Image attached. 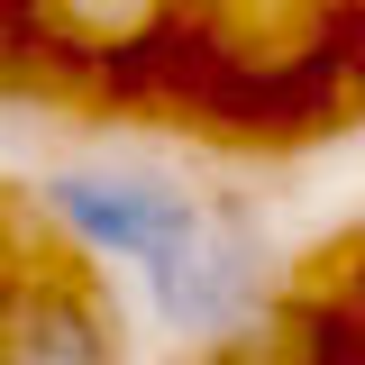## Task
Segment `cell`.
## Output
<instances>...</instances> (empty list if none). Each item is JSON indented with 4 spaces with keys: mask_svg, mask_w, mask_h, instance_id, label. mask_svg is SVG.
I'll return each mask as SVG.
<instances>
[{
    "mask_svg": "<svg viewBox=\"0 0 365 365\" xmlns=\"http://www.w3.org/2000/svg\"><path fill=\"white\" fill-rule=\"evenodd\" d=\"M155 329H174L192 347H228L256 311L283 302V247L256 201H201L192 220L137 265Z\"/></svg>",
    "mask_w": 365,
    "mask_h": 365,
    "instance_id": "obj_1",
    "label": "cell"
},
{
    "mask_svg": "<svg viewBox=\"0 0 365 365\" xmlns=\"http://www.w3.org/2000/svg\"><path fill=\"white\" fill-rule=\"evenodd\" d=\"M37 210L46 228L91 256V265H146L165 237H174L192 210H201V192L165 165H128V155H91V165H55L37 182Z\"/></svg>",
    "mask_w": 365,
    "mask_h": 365,
    "instance_id": "obj_2",
    "label": "cell"
},
{
    "mask_svg": "<svg viewBox=\"0 0 365 365\" xmlns=\"http://www.w3.org/2000/svg\"><path fill=\"white\" fill-rule=\"evenodd\" d=\"M0 365H128V319L91 256H9L0 265Z\"/></svg>",
    "mask_w": 365,
    "mask_h": 365,
    "instance_id": "obj_3",
    "label": "cell"
},
{
    "mask_svg": "<svg viewBox=\"0 0 365 365\" xmlns=\"http://www.w3.org/2000/svg\"><path fill=\"white\" fill-rule=\"evenodd\" d=\"M182 0H28V28L55 55H83V64H128L146 46H165Z\"/></svg>",
    "mask_w": 365,
    "mask_h": 365,
    "instance_id": "obj_4",
    "label": "cell"
}]
</instances>
